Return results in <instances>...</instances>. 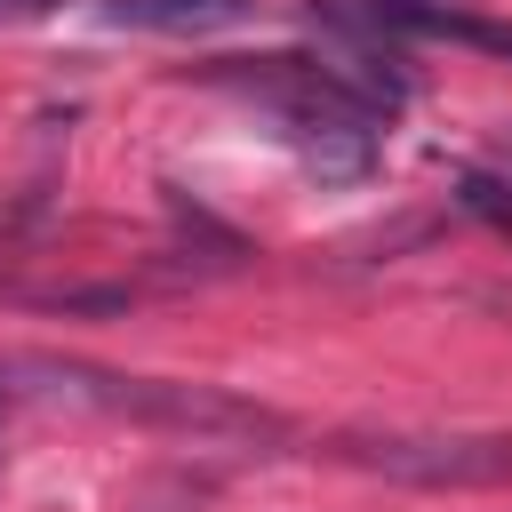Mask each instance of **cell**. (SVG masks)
<instances>
[{
    "instance_id": "6da1fadb",
    "label": "cell",
    "mask_w": 512,
    "mask_h": 512,
    "mask_svg": "<svg viewBox=\"0 0 512 512\" xmlns=\"http://www.w3.org/2000/svg\"><path fill=\"white\" fill-rule=\"evenodd\" d=\"M0 408H80V416H112V424H144L192 448H240V456H272L296 440V424L264 400H240L224 384H184V376H136V368H104V360H72V352H0Z\"/></svg>"
},
{
    "instance_id": "7a4b0ae2",
    "label": "cell",
    "mask_w": 512,
    "mask_h": 512,
    "mask_svg": "<svg viewBox=\"0 0 512 512\" xmlns=\"http://www.w3.org/2000/svg\"><path fill=\"white\" fill-rule=\"evenodd\" d=\"M328 464L376 472L392 488H512V432L464 424H344L320 440Z\"/></svg>"
},
{
    "instance_id": "3957f363",
    "label": "cell",
    "mask_w": 512,
    "mask_h": 512,
    "mask_svg": "<svg viewBox=\"0 0 512 512\" xmlns=\"http://www.w3.org/2000/svg\"><path fill=\"white\" fill-rule=\"evenodd\" d=\"M384 24H408V32H440V40H464L480 56H504L512 64V24L496 16H464V8H432V0H368Z\"/></svg>"
},
{
    "instance_id": "277c9868",
    "label": "cell",
    "mask_w": 512,
    "mask_h": 512,
    "mask_svg": "<svg viewBox=\"0 0 512 512\" xmlns=\"http://www.w3.org/2000/svg\"><path fill=\"white\" fill-rule=\"evenodd\" d=\"M128 24H160V32H208V24H232L240 0H120Z\"/></svg>"
},
{
    "instance_id": "5b68a950",
    "label": "cell",
    "mask_w": 512,
    "mask_h": 512,
    "mask_svg": "<svg viewBox=\"0 0 512 512\" xmlns=\"http://www.w3.org/2000/svg\"><path fill=\"white\" fill-rule=\"evenodd\" d=\"M456 200H464L480 224L512 232V184H504V176H464V184H456Z\"/></svg>"
},
{
    "instance_id": "8992f818",
    "label": "cell",
    "mask_w": 512,
    "mask_h": 512,
    "mask_svg": "<svg viewBox=\"0 0 512 512\" xmlns=\"http://www.w3.org/2000/svg\"><path fill=\"white\" fill-rule=\"evenodd\" d=\"M40 8H56V0H0V24H16V16H40Z\"/></svg>"
},
{
    "instance_id": "52a82bcc",
    "label": "cell",
    "mask_w": 512,
    "mask_h": 512,
    "mask_svg": "<svg viewBox=\"0 0 512 512\" xmlns=\"http://www.w3.org/2000/svg\"><path fill=\"white\" fill-rule=\"evenodd\" d=\"M480 304H488V312H512V280H504V288H480Z\"/></svg>"
}]
</instances>
